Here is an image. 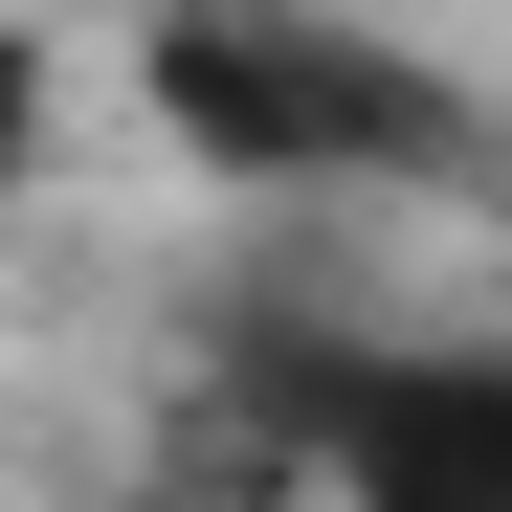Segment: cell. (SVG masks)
<instances>
[{
  "label": "cell",
  "mask_w": 512,
  "mask_h": 512,
  "mask_svg": "<svg viewBox=\"0 0 512 512\" xmlns=\"http://www.w3.org/2000/svg\"><path fill=\"white\" fill-rule=\"evenodd\" d=\"M134 90L245 201H334V179H423V156H446V90H423L401 45L312 23V0H156V23H134Z\"/></svg>",
  "instance_id": "obj_1"
},
{
  "label": "cell",
  "mask_w": 512,
  "mask_h": 512,
  "mask_svg": "<svg viewBox=\"0 0 512 512\" xmlns=\"http://www.w3.org/2000/svg\"><path fill=\"white\" fill-rule=\"evenodd\" d=\"M334 512H512V334H334L268 379Z\"/></svg>",
  "instance_id": "obj_2"
},
{
  "label": "cell",
  "mask_w": 512,
  "mask_h": 512,
  "mask_svg": "<svg viewBox=\"0 0 512 512\" xmlns=\"http://www.w3.org/2000/svg\"><path fill=\"white\" fill-rule=\"evenodd\" d=\"M45 179V23H0V201Z\"/></svg>",
  "instance_id": "obj_3"
}]
</instances>
